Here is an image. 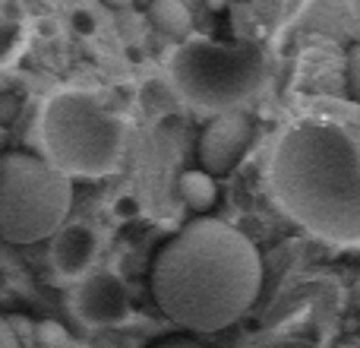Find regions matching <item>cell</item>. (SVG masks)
<instances>
[{"label":"cell","instance_id":"9a60e30c","mask_svg":"<svg viewBox=\"0 0 360 348\" xmlns=\"http://www.w3.org/2000/svg\"><path fill=\"white\" fill-rule=\"evenodd\" d=\"M0 348H22V342H19L16 330H13L10 323H6L4 317H0Z\"/></svg>","mask_w":360,"mask_h":348},{"label":"cell","instance_id":"277c9868","mask_svg":"<svg viewBox=\"0 0 360 348\" xmlns=\"http://www.w3.org/2000/svg\"><path fill=\"white\" fill-rule=\"evenodd\" d=\"M73 178L44 156L6 152L0 159V241L38 244L67 225Z\"/></svg>","mask_w":360,"mask_h":348},{"label":"cell","instance_id":"5b68a950","mask_svg":"<svg viewBox=\"0 0 360 348\" xmlns=\"http://www.w3.org/2000/svg\"><path fill=\"white\" fill-rule=\"evenodd\" d=\"M171 82L193 108L212 114L234 111L266 80V57L247 42L190 38L171 57Z\"/></svg>","mask_w":360,"mask_h":348},{"label":"cell","instance_id":"3957f363","mask_svg":"<svg viewBox=\"0 0 360 348\" xmlns=\"http://www.w3.org/2000/svg\"><path fill=\"white\" fill-rule=\"evenodd\" d=\"M44 159L67 178H105L124 159L127 130L89 92H54L38 120Z\"/></svg>","mask_w":360,"mask_h":348},{"label":"cell","instance_id":"7a4b0ae2","mask_svg":"<svg viewBox=\"0 0 360 348\" xmlns=\"http://www.w3.org/2000/svg\"><path fill=\"white\" fill-rule=\"evenodd\" d=\"M269 184L281 209L310 235L360 244V149L342 127L294 124L272 152Z\"/></svg>","mask_w":360,"mask_h":348},{"label":"cell","instance_id":"30bf717a","mask_svg":"<svg viewBox=\"0 0 360 348\" xmlns=\"http://www.w3.org/2000/svg\"><path fill=\"white\" fill-rule=\"evenodd\" d=\"M149 19H152V25L168 38H186L193 29V16L184 0H152Z\"/></svg>","mask_w":360,"mask_h":348},{"label":"cell","instance_id":"4fadbf2b","mask_svg":"<svg viewBox=\"0 0 360 348\" xmlns=\"http://www.w3.org/2000/svg\"><path fill=\"white\" fill-rule=\"evenodd\" d=\"M250 348H319V345L307 342V339H294V336H272V339H262V342H256Z\"/></svg>","mask_w":360,"mask_h":348},{"label":"cell","instance_id":"2e32d148","mask_svg":"<svg viewBox=\"0 0 360 348\" xmlns=\"http://www.w3.org/2000/svg\"><path fill=\"white\" fill-rule=\"evenodd\" d=\"M101 4H108V6H127V4H133V0H101Z\"/></svg>","mask_w":360,"mask_h":348},{"label":"cell","instance_id":"ba28073f","mask_svg":"<svg viewBox=\"0 0 360 348\" xmlns=\"http://www.w3.org/2000/svg\"><path fill=\"white\" fill-rule=\"evenodd\" d=\"M95 256H98V235L89 225H63L51 237V266L63 279H82L92 273Z\"/></svg>","mask_w":360,"mask_h":348},{"label":"cell","instance_id":"52a82bcc","mask_svg":"<svg viewBox=\"0 0 360 348\" xmlns=\"http://www.w3.org/2000/svg\"><path fill=\"white\" fill-rule=\"evenodd\" d=\"M73 311L92 330H114L130 320L133 301L114 273H89L73 292Z\"/></svg>","mask_w":360,"mask_h":348},{"label":"cell","instance_id":"6da1fadb","mask_svg":"<svg viewBox=\"0 0 360 348\" xmlns=\"http://www.w3.org/2000/svg\"><path fill=\"white\" fill-rule=\"evenodd\" d=\"M262 288L253 241L212 216L186 222L152 260V294L165 317L193 333H215L240 320Z\"/></svg>","mask_w":360,"mask_h":348},{"label":"cell","instance_id":"9c48e42d","mask_svg":"<svg viewBox=\"0 0 360 348\" xmlns=\"http://www.w3.org/2000/svg\"><path fill=\"white\" fill-rule=\"evenodd\" d=\"M177 193H180V199H184L193 212L205 216V212L215 206V199H218V184H215V178H212V174H205L202 168H190V171L180 174Z\"/></svg>","mask_w":360,"mask_h":348},{"label":"cell","instance_id":"7c38bea8","mask_svg":"<svg viewBox=\"0 0 360 348\" xmlns=\"http://www.w3.org/2000/svg\"><path fill=\"white\" fill-rule=\"evenodd\" d=\"M345 82H348V95L360 105V42L345 57Z\"/></svg>","mask_w":360,"mask_h":348},{"label":"cell","instance_id":"8992f818","mask_svg":"<svg viewBox=\"0 0 360 348\" xmlns=\"http://www.w3.org/2000/svg\"><path fill=\"white\" fill-rule=\"evenodd\" d=\"M250 143H253V120L243 111H224L199 133L196 159L199 168L212 178L231 174L243 162Z\"/></svg>","mask_w":360,"mask_h":348},{"label":"cell","instance_id":"5bb4252c","mask_svg":"<svg viewBox=\"0 0 360 348\" xmlns=\"http://www.w3.org/2000/svg\"><path fill=\"white\" fill-rule=\"evenodd\" d=\"M149 348H205V345L193 336H168V339H158V342Z\"/></svg>","mask_w":360,"mask_h":348},{"label":"cell","instance_id":"8fae6325","mask_svg":"<svg viewBox=\"0 0 360 348\" xmlns=\"http://www.w3.org/2000/svg\"><path fill=\"white\" fill-rule=\"evenodd\" d=\"M35 345L38 348H70L73 345V339H70V333L63 330L60 323L44 320V323L35 326Z\"/></svg>","mask_w":360,"mask_h":348}]
</instances>
